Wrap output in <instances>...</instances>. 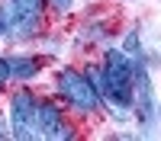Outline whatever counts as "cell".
<instances>
[{
    "label": "cell",
    "mask_w": 161,
    "mask_h": 141,
    "mask_svg": "<svg viewBox=\"0 0 161 141\" xmlns=\"http://www.w3.org/2000/svg\"><path fill=\"white\" fill-rule=\"evenodd\" d=\"M136 90V68L126 61L123 51H110L103 61V93L116 106H129Z\"/></svg>",
    "instance_id": "obj_1"
},
{
    "label": "cell",
    "mask_w": 161,
    "mask_h": 141,
    "mask_svg": "<svg viewBox=\"0 0 161 141\" xmlns=\"http://www.w3.org/2000/svg\"><path fill=\"white\" fill-rule=\"evenodd\" d=\"M58 93L80 112H93L100 106V96H97V90H93V83L74 68H64L58 74Z\"/></svg>",
    "instance_id": "obj_2"
},
{
    "label": "cell",
    "mask_w": 161,
    "mask_h": 141,
    "mask_svg": "<svg viewBox=\"0 0 161 141\" xmlns=\"http://www.w3.org/2000/svg\"><path fill=\"white\" fill-rule=\"evenodd\" d=\"M7 29L13 35H32L42 23V0H7Z\"/></svg>",
    "instance_id": "obj_3"
},
{
    "label": "cell",
    "mask_w": 161,
    "mask_h": 141,
    "mask_svg": "<svg viewBox=\"0 0 161 141\" xmlns=\"http://www.w3.org/2000/svg\"><path fill=\"white\" fill-rule=\"evenodd\" d=\"M10 125H13V135L19 141H29L39 138L36 135V99L32 93H16L10 103Z\"/></svg>",
    "instance_id": "obj_4"
},
{
    "label": "cell",
    "mask_w": 161,
    "mask_h": 141,
    "mask_svg": "<svg viewBox=\"0 0 161 141\" xmlns=\"http://www.w3.org/2000/svg\"><path fill=\"white\" fill-rule=\"evenodd\" d=\"M36 135L39 138H74V132L64 125L55 103H36Z\"/></svg>",
    "instance_id": "obj_5"
},
{
    "label": "cell",
    "mask_w": 161,
    "mask_h": 141,
    "mask_svg": "<svg viewBox=\"0 0 161 141\" xmlns=\"http://www.w3.org/2000/svg\"><path fill=\"white\" fill-rule=\"evenodd\" d=\"M136 80H139V90H132V103L139 109V122L148 125L152 115H155V99H152V83H148V74L142 68H136Z\"/></svg>",
    "instance_id": "obj_6"
},
{
    "label": "cell",
    "mask_w": 161,
    "mask_h": 141,
    "mask_svg": "<svg viewBox=\"0 0 161 141\" xmlns=\"http://www.w3.org/2000/svg\"><path fill=\"white\" fill-rule=\"evenodd\" d=\"M7 64H10V77H23V80H26V77L39 74V64L32 58H10Z\"/></svg>",
    "instance_id": "obj_7"
},
{
    "label": "cell",
    "mask_w": 161,
    "mask_h": 141,
    "mask_svg": "<svg viewBox=\"0 0 161 141\" xmlns=\"http://www.w3.org/2000/svg\"><path fill=\"white\" fill-rule=\"evenodd\" d=\"M7 80H10V64H7L3 58H0V90L7 87Z\"/></svg>",
    "instance_id": "obj_8"
},
{
    "label": "cell",
    "mask_w": 161,
    "mask_h": 141,
    "mask_svg": "<svg viewBox=\"0 0 161 141\" xmlns=\"http://www.w3.org/2000/svg\"><path fill=\"white\" fill-rule=\"evenodd\" d=\"M7 26H10V23H7V13H3V10H0V35H3V32H7Z\"/></svg>",
    "instance_id": "obj_9"
},
{
    "label": "cell",
    "mask_w": 161,
    "mask_h": 141,
    "mask_svg": "<svg viewBox=\"0 0 161 141\" xmlns=\"http://www.w3.org/2000/svg\"><path fill=\"white\" fill-rule=\"evenodd\" d=\"M55 3H58V7H68V3H71V0H55Z\"/></svg>",
    "instance_id": "obj_10"
},
{
    "label": "cell",
    "mask_w": 161,
    "mask_h": 141,
    "mask_svg": "<svg viewBox=\"0 0 161 141\" xmlns=\"http://www.w3.org/2000/svg\"><path fill=\"white\" fill-rule=\"evenodd\" d=\"M0 138H3V128H0Z\"/></svg>",
    "instance_id": "obj_11"
}]
</instances>
